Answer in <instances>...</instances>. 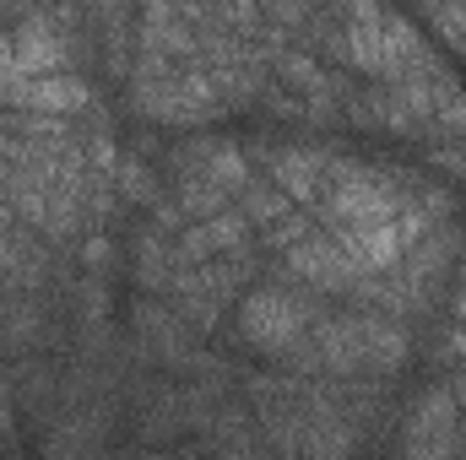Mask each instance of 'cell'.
Wrapping results in <instances>:
<instances>
[{
	"mask_svg": "<svg viewBox=\"0 0 466 460\" xmlns=\"http://www.w3.org/2000/svg\"><path fill=\"white\" fill-rule=\"evenodd\" d=\"M418 157H423V174H434L440 185H466V141H451V135H429L423 146H418Z\"/></svg>",
	"mask_w": 466,
	"mask_h": 460,
	"instance_id": "obj_8",
	"label": "cell"
},
{
	"mask_svg": "<svg viewBox=\"0 0 466 460\" xmlns=\"http://www.w3.org/2000/svg\"><path fill=\"white\" fill-rule=\"evenodd\" d=\"M456 287L466 293V228H461V260H456Z\"/></svg>",
	"mask_w": 466,
	"mask_h": 460,
	"instance_id": "obj_10",
	"label": "cell"
},
{
	"mask_svg": "<svg viewBox=\"0 0 466 460\" xmlns=\"http://www.w3.org/2000/svg\"><path fill=\"white\" fill-rule=\"evenodd\" d=\"M233 212H238V217H244V223L255 228V238H260L266 228H277L282 217H293L299 206H293V201H288V195H282V190H277L271 179H260V174H255V179H249V185L238 190V201H233Z\"/></svg>",
	"mask_w": 466,
	"mask_h": 460,
	"instance_id": "obj_6",
	"label": "cell"
},
{
	"mask_svg": "<svg viewBox=\"0 0 466 460\" xmlns=\"http://www.w3.org/2000/svg\"><path fill=\"white\" fill-rule=\"evenodd\" d=\"M271 276H288V282H299V287H309V293H320L331 304H348L352 293L363 287V265L320 228L309 233L304 244H293L288 255H277Z\"/></svg>",
	"mask_w": 466,
	"mask_h": 460,
	"instance_id": "obj_4",
	"label": "cell"
},
{
	"mask_svg": "<svg viewBox=\"0 0 466 460\" xmlns=\"http://www.w3.org/2000/svg\"><path fill=\"white\" fill-rule=\"evenodd\" d=\"M326 309H331V298H320V293H309L288 276H266L238 298L228 331L238 336L244 352H255L277 368L299 342H309V331L326 320Z\"/></svg>",
	"mask_w": 466,
	"mask_h": 460,
	"instance_id": "obj_2",
	"label": "cell"
},
{
	"mask_svg": "<svg viewBox=\"0 0 466 460\" xmlns=\"http://www.w3.org/2000/svg\"><path fill=\"white\" fill-rule=\"evenodd\" d=\"M119 93H125V109L141 119V125H168V130H185V135L228 119L218 87H212V76L201 65H174V60L141 55V49H136L130 82Z\"/></svg>",
	"mask_w": 466,
	"mask_h": 460,
	"instance_id": "obj_1",
	"label": "cell"
},
{
	"mask_svg": "<svg viewBox=\"0 0 466 460\" xmlns=\"http://www.w3.org/2000/svg\"><path fill=\"white\" fill-rule=\"evenodd\" d=\"M396 434H401V439H396V460H461L466 417H461V406L451 401L445 379L429 385V390H418V395L407 401Z\"/></svg>",
	"mask_w": 466,
	"mask_h": 460,
	"instance_id": "obj_3",
	"label": "cell"
},
{
	"mask_svg": "<svg viewBox=\"0 0 466 460\" xmlns=\"http://www.w3.org/2000/svg\"><path fill=\"white\" fill-rule=\"evenodd\" d=\"M11 115H44V119H87L98 115V87L87 71H55V76H33L16 82Z\"/></svg>",
	"mask_w": 466,
	"mask_h": 460,
	"instance_id": "obj_5",
	"label": "cell"
},
{
	"mask_svg": "<svg viewBox=\"0 0 466 460\" xmlns=\"http://www.w3.org/2000/svg\"><path fill=\"white\" fill-rule=\"evenodd\" d=\"M440 135H451V141H466V87L456 93V104L440 115Z\"/></svg>",
	"mask_w": 466,
	"mask_h": 460,
	"instance_id": "obj_9",
	"label": "cell"
},
{
	"mask_svg": "<svg viewBox=\"0 0 466 460\" xmlns=\"http://www.w3.org/2000/svg\"><path fill=\"white\" fill-rule=\"evenodd\" d=\"M412 22L429 33V44L445 60H466V5H423L412 11Z\"/></svg>",
	"mask_w": 466,
	"mask_h": 460,
	"instance_id": "obj_7",
	"label": "cell"
}]
</instances>
